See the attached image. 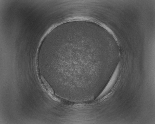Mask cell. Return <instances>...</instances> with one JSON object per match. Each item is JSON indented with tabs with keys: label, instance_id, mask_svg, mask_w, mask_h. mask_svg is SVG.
Instances as JSON below:
<instances>
[{
	"label": "cell",
	"instance_id": "obj_1",
	"mask_svg": "<svg viewBox=\"0 0 155 124\" xmlns=\"http://www.w3.org/2000/svg\"><path fill=\"white\" fill-rule=\"evenodd\" d=\"M119 68V66L118 65L116 68L115 71L109 82L102 92V94H103V93L108 90L112 86L113 83H114L117 76Z\"/></svg>",
	"mask_w": 155,
	"mask_h": 124
},
{
	"label": "cell",
	"instance_id": "obj_2",
	"mask_svg": "<svg viewBox=\"0 0 155 124\" xmlns=\"http://www.w3.org/2000/svg\"><path fill=\"white\" fill-rule=\"evenodd\" d=\"M41 78L44 85L48 90L49 91L52 93L53 94V91L52 89L44 77L42 76H41Z\"/></svg>",
	"mask_w": 155,
	"mask_h": 124
}]
</instances>
